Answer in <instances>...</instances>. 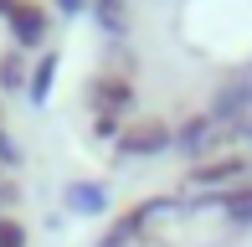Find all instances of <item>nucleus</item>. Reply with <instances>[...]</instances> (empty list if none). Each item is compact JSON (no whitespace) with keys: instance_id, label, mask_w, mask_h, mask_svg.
Returning <instances> with one entry per match:
<instances>
[{"instance_id":"nucleus-15","label":"nucleus","mask_w":252,"mask_h":247,"mask_svg":"<svg viewBox=\"0 0 252 247\" xmlns=\"http://www.w3.org/2000/svg\"><path fill=\"white\" fill-rule=\"evenodd\" d=\"M232 134H242V139L252 144V119H247V124H237V129H232Z\"/></svg>"},{"instance_id":"nucleus-7","label":"nucleus","mask_w":252,"mask_h":247,"mask_svg":"<svg viewBox=\"0 0 252 247\" xmlns=\"http://www.w3.org/2000/svg\"><path fill=\"white\" fill-rule=\"evenodd\" d=\"M216 124H211V114H196V119H186L175 129V154H190V160H196V154L206 150V144H216Z\"/></svg>"},{"instance_id":"nucleus-8","label":"nucleus","mask_w":252,"mask_h":247,"mask_svg":"<svg viewBox=\"0 0 252 247\" xmlns=\"http://www.w3.org/2000/svg\"><path fill=\"white\" fill-rule=\"evenodd\" d=\"M57 67H62V57L57 52H41L36 62H31V83H26V98L36 108H47L52 103V83H57Z\"/></svg>"},{"instance_id":"nucleus-14","label":"nucleus","mask_w":252,"mask_h":247,"mask_svg":"<svg viewBox=\"0 0 252 247\" xmlns=\"http://www.w3.org/2000/svg\"><path fill=\"white\" fill-rule=\"evenodd\" d=\"M93 247H124V242H119V237H113V232H103V237H98Z\"/></svg>"},{"instance_id":"nucleus-1","label":"nucleus","mask_w":252,"mask_h":247,"mask_svg":"<svg viewBox=\"0 0 252 247\" xmlns=\"http://www.w3.org/2000/svg\"><path fill=\"white\" fill-rule=\"evenodd\" d=\"M175 150V129L159 119H144L134 124V129H124L119 139H113V160L129 165V160H155V154H170Z\"/></svg>"},{"instance_id":"nucleus-2","label":"nucleus","mask_w":252,"mask_h":247,"mask_svg":"<svg viewBox=\"0 0 252 247\" xmlns=\"http://www.w3.org/2000/svg\"><path fill=\"white\" fill-rule=\"evenodd\" d=\"M134 83L129 77H119V72H98V77H88V108H93V119H113V124H124V114H134Z\"/></svg>"},{"instance_id":"nucleus-6","label":"nucleus","mask_w":252,"mask_h":247,"mask_svg":"<svg viewBox=\"0 0 252 247\" xmlns=\"http://www.w3.org/2000/svg\"><path fill=\"white\" fill-rule=\"evenodd\" d=\"M62 206L67 211H72V216H108V211H113V196H108V185H103V181H72V185H67L62 190Z\"/></svg>"},{"instance_id":"nucleus-10","label":"nucleus","mask_w":252,"mask_h":247,"mask_svg":"<svg viewBox=\"0 0 252 247\" xmlns=\"http://www.w3.org/2000/svg\"><path fill=\"white\" fill-rule=\"evenodd\" d=\"M88 5H93L98 26L108 31V36H124V5H129V0H88Z\"/></svg>"},{"instance_id":"nucleus-12","label":"nucleus","mask_w":252,"mask_h":247,"mask_svg":"<svg viewBox=\"0 0 252 247\" xmlns=\"http://www.w3.org/2000/svg\"><path fill=\"white\" fill-rule=\"evenodd\" d=\"M16 201H21V185L10 181V175H0V216H5V211L16 206Z\"/></svg>"},{"instance_id":"nucleus-4","label":"nucleus","mask_w":252,"mask_h":247,"mask_svg":"<svg viewBox=\"0 0 252 247\" xmlns=\"http://www.w3.org/2000/svg\"><path fill=\"white\" fill-rule=\"evenodd\" d=\"M247 170H252L247 154H221V160H201L196 170H186V185H196V190H237V185H247Z\"/></svg>"},{"instance_id":"nucleus-11","label":"nucleus","mask_w":252,"mask_h":247,"mask_svg":"<svg viewBox=\"0 0 252 247\" xmlns=\"http://www.w3.org/2000/svg\"><path fill=\"white\" fill-rule=\"evenodd\" d=\"M0 247H26V227L16 216H0Z\"/></svg>"},{"instance_id":"nucleus-3","label":"nucleus","mask_w":252,"mask_h":247,"mask_svg":"<svg viewBox=\"0 0 252 247\" xmlns=\"http://www.w3.org/2000/svg\"><path fill=\"white\" fill-rule=\"evenodd\" d=\"M0 21L16 36V52H36L47 41V10L31 5V0H0Z\"/></svg>"},{"instance_id":"nucleus-16","label":"nucleus","mask_w":252,"mask_h":247,"mask_svg":"<svg viewBox=\"0 0 252 247\" xmlns=\"http://www.w3.org/2000/svg\"><path fill=\"white\" fill-rule=\"evenodd\" d=\"M0 129H5V119H0Z\"/></svg>"},{"instance_id":"nucleus-9","label":"nucleus","mask_w":252,"mask_h":247,"mask_svg":"<svg viewBox=\"0 0 252 247\" xmlns=\"http://www.w3.org/2000/svg\"><path fill=\"white\" fill-rule=\"evenodd\" d=\"M31 72H26V52H0V93H26Z\"/></svg>"},{"instance_id":"nucleus-13","label":"nucleus","mask_w":252,"mask_h":247,"mask_svg":"<svg viewBox=\"0 0 252 247\" xmlns=\"http://www.w3.org/2000/svg\"><path fill=\"white\" fill-rule=\"evenodd\" d=\"M52 5H57V16L72 21V16H83V10H88V0H52Z\"/></svg>"},{"instance_id":"nucleus-5","label":"nucleus","mask_w":252,"mask_h":247,"mask_svg":"<svg viewBox=\"0 0 252 247\" xmlns=\"http://www.w3.org/2000/svg\"><path fill=\"white\" fill-rule=\"evenodd\" d=\"M247 108H252V72H242L226 88H216V98H211L206 114H211L216 129H237V124H247Z\"/></svg>"}]
</instances>
